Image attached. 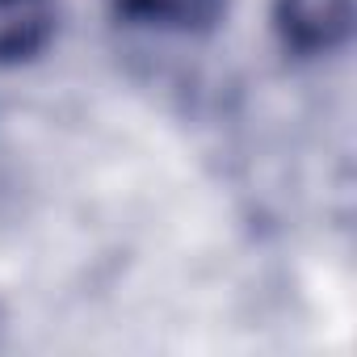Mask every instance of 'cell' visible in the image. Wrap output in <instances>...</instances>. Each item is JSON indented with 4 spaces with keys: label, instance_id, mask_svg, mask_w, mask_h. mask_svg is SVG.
I'll return each instance as SVG.
<instances>
[{
    "label": "cell",
    "instance_id": "3",
    "mask_svg": "<svg viewBox=\"0 0 357 357\" xmlns=\"http://www.w3.org/2000/svg\"><path fill=\"white\" fill-rule=\"evenodd\" d=\"M109 5L122 22L168 34H206L227 13V0H109Z\"/></svg>",
    "mask_w": 357,
    "mask_h": 357
},
{
    "label": "cell",
    "instance_id": "2",
    "mask_svg": "<svg viewBox=\"0 0 357 357\" xmlns=\"http://www.w3.org/2000/svg\"><path fill=\"white\" fill-rule=\"evenodd\" d=\"M55 0H0V68L30 63L55 38Z\"/></svg>",
    "mask_w": 357,
    "mask_h": 357
},
{
    "label": "cell",
    "instance_id": "1",
    "mask_svg": "<svg viewBox=\"0 0 357 357\" xmlns=\"http://www.w3.org/2000/svg\"><path fill=\"white\" fill-rule=\"evenodd\" d=\"M273 30L303 59L332 55L353 30V0H273Z\"/></svg>",
    "mask_w": 357,
    "mask_h": 357
}]
</instances>
